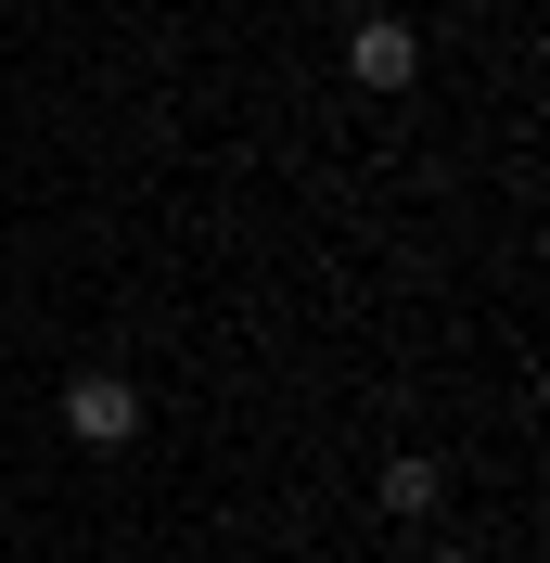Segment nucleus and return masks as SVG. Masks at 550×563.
Masks as SVG:
<instances>
[{
	"label": "nucleus",
	"instance_id": "f257e3e1",
	"mask_svg": "<svg viewBox=\"0 0 550 563\" xmlns=\"http://www.w3.org/2000/svg\"><path fill=\"white\" fill-rule=\"evenodd\" d=\"M65 435H77V449H129V435H141V385H129V372H77V385H65Z\"/></svg>",
	"mask_w": 550,
	"mask_h": 563
},
{
	"label": "nucleus",
	"instance_id": "7ed1b4c3",
	"mask_svg": "<svg viewBox=\"0 0 550 563\" xmlns=\"http://www.w3.org/2000/svg\"><path fill=\"white\" fill-rule=\"evenodd\" d=\"M436 487H448V474H436L422 449H397V461H384V512H397V526H422V512H436Z\"/></svg>",
	"mask_w": 550,
	"mask_h": 563
},
{
	"label": "nucleus",
	"instance_id": "20e7f679",
	"mask_svg": "<svg viewBox=\"0 0 550 563\" xmlns=\"http://www.w3.org/2000/svg\"><path fill=\"white\" fill-rule=\"evenodd\" d=\"M436 563H474V551H436Z\"/></svg>",
	"mask_w": 550,
	"mask_h": 563
},
{
	"label": "nucleus",
	"instance_id": "f03ea898",
	"mask_svg": "<svg viewBox=\"0 0 550 563\" xmlns=\"http://www.w3.org/2000/svg\"><path fill=\"white\" fill-rule=\"evenodd\" d=\"M410 65H422V38L397 26V13H359V26H345V77H359V90H410Z\"/></svg>",
	"mask_w": 550,
	"mask_h": 563
}]
</instances>
